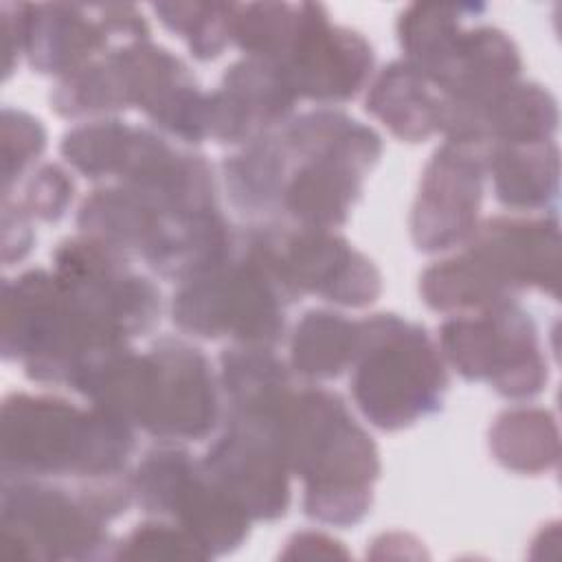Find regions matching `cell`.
Here are the masks:
<instances>
[{
  "label": "cell",
  "mask_w": 562,
  "mask_h": 562,
  "mask_svg": "<svg viewBox=\"0 0 562 562\" xmlns=\"http://www.w3.org/2000/svg\"><path fill=\"white\" fill-rule=\"evenodd\" d=\"M294 103L296 94L274 66L244 57L224 72L220 88L209 92V138L228 145L252 143L283 125Z\"/></svg>",
  "instance_id": "cell-17"
},
{
  "label": "cell",
  "mask_w": 562,
  "mask_h": 562,
  "mask_svg": "<svg viewBox=\"0 0 562 562\" xmlns=\"http://www.w3.org/2000/svg\"><path fill=\"white\" fill-rule=\"evenodd\" d=\"M138 505L154 516H169L206 553L224 555L248 536L250 516L182 448H156L132 474Z\"/></svg>",
  "instance_id": "cell-11"
},
{
  "label": "cell",
  "mask_w": 562,
  "mask_h": 562,
  "mask_svg": "<svg viewBox=\"0 0 562 562\" xmlns=\"http://www.w3.org/2000/svg\"><path fill=\"white\" fill-rule=\"evenodd\" d=\"M116 558L138 560H182V558H206L204 549L176 522H145L138 525L114 553Z\"/></svg>",
  "instance_id": "cell-25"
},
{
  "label": "cell",
  "mask_w": 562,
  "mask_h": 562,
  "mask_svg": "<svg viewBox=\"0 0 562 562\" xmlns=\"http://www.w3.org/2000/svg\"><path fill=\"white\" fill-rule=\"evenodd\" d=\"M465 250L430 266L419 281L435 312H472L516 301L520 290L558 296L560 231L551 217H490L463 244Z\"/></svg>",
  "instance_id": "cell-5"
},
{
  "label": "cell",
  "mask_w": 562,
  "mask_h": 562,
  "mask_svg": "<svg viewBox=\"0 0 562 562\" xmlns=\"http://www.w3.org/2000/svg\"><path fill=\"white\" fill-rule=\"evenodd\" d=\"M367 112L408 143L439 132V92L406 59L382 68L367 94Z\"/></svg>",
  "instance_id": "cell-20"
},
{
  "label": "cell",
  "mask_w": 562,
  "mask_h": 562,
  "mask_svg": "<svg viewBox=\"0 0 562 562\" xmlns=\"http://www.w3.org/2000/svg\"><path fill=\"white\" fill-rule=\"evenodd\" d=\"M281 437L290 472L305 485V514L336 527L358 525L371 509L380 459L345 402L325 389H294Z\"/></svg>",
  "instance_id": "cell-3"
},
{
  "label": "cell",
  "mask_w": 562,
  "mask_h": 562,
  "mask_svg": "<svg viewBox=\"0 0 562 562\" xmlns=\"http://www.w3.org/2000/svg\"><path fill=\"white\" fill-rule=\"evenodd\" d=\"M382 154L369 125L331 110L288 119L224 160L235 209L248 215H285L301 228L342 226Z\"/></svg>",
  "instance_id": "cell-1"
},
{
  "label": "cell",
  "mask_w": 562,
  "mask_h": 562,
  "mask_svg": "<svg viewBox=\"0 0 562 562\" xmlns=\"http://www.w3.org/2000/svg\"><path fill=\"white\" fill-rule=\"evenodd\" d=\"M373 48L356 31L329 22L323 4H292L288 26L272 55L296 99L345 103L371 79Z\"/></svg>",
  "instance_id": "cell-12"
},
{
  "label": "cell",
  "mask_w": 562,
  "mask_h": 562,
  "mask_svg": "<svg viewBox=\"0 0 562 562\" xmlns=\"http://www.w3.org/2000/svg\"><path fill=\"white\" fill-rule=\"evenodd\" d=\"M351 393L382 430H402L437 413L448 389L439 347L428 331L397 314L358 321Z\"/></svg>",
  "instance_id": "cell-9"
},
{
  "label": "cell",
  "mask_w": 562,
  "mask_h": 562,
  "mask_svg": "<svg viewBox=\"0 0 562 562\" xmlns=\"http://www.w3.org/2000/svg\"><path fill=\"white\" fill-rule=\"evenodd\" d=\"M340 542L331 540L325 533H316V531H305V533H296L288 540V551L283 553L285 558L292 555H301V558H314V555H347L342 549H338Z\"/></svg>",
  "instance_id": "cell-28"
},
{
  "label": "cell",
  "mask_w": 562,
  "mask_h": 562,
  "mask_svg": "<svg viewBox=\"0 0 562 562\" xmlns=\"http://www.w3.org/2000/svg\"><path fill=\"white\" fill-rule=\"evenodd\" d=\"M29 217L31 215L18 200H2V259L7 266L24 259L33 246L35 237Z\"/></svg>",
  "instance_id": "cell-27"
},
{
  "label": "cell",
  "mask_w": 562,
  "mask_h": 562,
  "mask_svg": "<svg viewBox=\"0 0 562 562\" xmlns=\"http://www.w3.org/2000/svg\"><path fill=\"white\" fill-rule=\"evenodd\" d=\"M485 4H411L397 20L406 61L448 103L472 105L518 81L522 59L503 31L465 26Z\"/></svg>",
  "instance_id": "cell-8"
},
{
  "label": "cell",
  "mask_w": 562,
  "mask_h": 562,
  "mask_svg": "<svg viewBox=\"0 0 562 562\" xmlns=\"http://www.w3.org/2000/svg\"><path fill=\"white\" fill-rule=\"evenodd\" d=\"M281 274L292 290L325 301L364 307L382 292V277L371 259L345 237L325 228L263 226Z\"/></svg>",
  "instance_id": "cell-16"
},
{
  "label": "cell",
  "mask_w": 562,
  "mask_h": 562,
  "mask_svg": "<svg viewBox=\"0 0 562 562\" xmlns=\"http://www.w3.org/2000/svg\"><path fill=\"white\" fill-rule=\"evenodd\" d=\"M75 195L72 178L57 165L40 167L24 184L22 200H18L31 217L57 222L66 215Z\"/></svg>",
  "instance_id": "cell-26"
},
{
  "label": "cell",
  "mask_w": 562,
  "mask_h": 562,
  "mask_svg": "<svg viewBox=\"0 0 562 562\" xmlns=\"http://www.w3.org/2000/svg\"><path fill=\"white\" fill-rule=\"evenodd\" d=\"M66 301L55 272L29 270L2 283V356L24 364L55 340Z\"/></svg>",
  "instance_id": "cell-18"
},
{
  "label": "cell",
  "mask_w": 562,
  "mask_h": 562,
  "mask_svg": "<svg viewBox=\"0 0 562 562\" xmlns=\"http://www.w3.org/2000/svg\"><path fill=\"white\" fill-rule=\"evenodd\" d=\"M437 347L459 375L512 400L536 397L549 380L536 323L516 301L450 316Z\"/></svg>",
  "instance_id": "cell-10"
},
{
  "label": "cell",
  "mask_w": 562,
  "mask_h": 562,
  "mask_svg": "<svg viewBox=\"0 0 562 562\" xmlns=\"http://www.w3.org/2000/svg\"><path fill=\"white\" fill-rule=\"evenodd\" d=\"M46 147V130L40 119L4 108L2 110V184L4 193L40 158Z\"/></svg>",
  "instance_id": "cell-24"
},
{
  "label": "cell",
  "mask_w": 562,
  "mask_h": 562,
  "mask_svg": "<svg viewBox=\"0 0 562 562\" xmlns=\"http://www.w3.org/2000/svg\"><path fill=\"white\" fill-rule=\"evenodd\" d=\"M134 446L132 426L97 406L29 393H13L2 404V476L121 479Z\"/></svg>",
  "instance_id": "cell-4"
},
{
  "label": "cell",
  "mask_w": 562,
  "mask_h": 562,
  "mask_svg": "<svg viewBox=\"0 0 562 562\" xmlns=\"http://www.w3.org/2000/svg\"><path fill=\"white\" fill-rule=\"evenodd\" d=\"M132 498V476L77 487L2 476V551L24 560L105 558L112 547L105 527Z\"/></svg>",
  "instance_id": "cell-7"
},
{
  "label": "cell",
  "mask_w": 562,
  "mask_h": 562,
  "mask_svg": "<svg viewBox=\"0 0 562 562\" xmlns=\"http://www.w3.org/2000/svg\"><path fill=\"white\" fill-rule=\"evenodd\" d=\"M53 272L79 310L125 338L147 334L160 318L156 285L130 268L127 255L94 237L64 239Z\"/></svg>",
  "instance_id": "cell-13"
},
{
  "label": "cell",
  "mask_w": 562,
  "mask_h": 562,
  "mask_svg": "<svg viewBox=\"0 0 562 562\" xmlns=\"http://www.w3.org/2000/svg\"><path fill=\"white\" fill-rule=\"evenodd\" d=\"M86 397L160 441H200L222 417L211 362L200 349L173 338L158 340L147 353L121 351Z\"/></svg>",
  "instance_id": "cell-2"
},
{
  "label": "cell",
  "mask_w": 562,
  "mask_h": 562,
  "mask_svg": "<svg viewBox=\"0 0 562 562\" xmlns=\"http://www.w3.org/2000/svg\"><path fill=\"white\" fill-rule=\"evenodd\" d=\"M485 145L446 140L426 165L411 215V235L422 252L463 246L479 226Z\"/></svg>",
  "instance_id": "cell-15"
},
{
  "label": "cell",
  "mask_w": 562,
  "mask_h": 562,
  "mask_svg": "<svg viewBox=\"0 0 562 562\" xmlns=\"http://www.w3.org/2000/svg\"><path fill=\"white\" fill-rule=\"evenodd\" d=\"M494 198L514 211H547L558 200L560 151L553 140L485 145Z\"/></svg>",
  "instance_id": "cell-19"
},
{
  "label": "cell",
  "mask_w": 562,
  "mask_h": 562,
  "mask_svg": "<svg viewBox=\"0 0 562 562\" xmlns=\"http://www.w3.org/2000/svg\"><path fill=\"white\" fill-rule=\"evenodd\" d=\"M494 459L520 474H542L558 465V426L549 411L520 406L501 413L490 428Z\"/></svg>",
  "instance_id": "cell-21"
},
{
  "label": "cell",
  "mask_w": 562,
  "mask_h": 562,
  "mask_svg": "<svg viewBox=\"0 0 562 562\" xmlns=\"http://www.w3.org/2000/svg\"><path fill=\"white\" fill-rule=\"evenodd\" d=\"M235 7L228 2H156L158 20L180 35L195 59L209 61L233 44Z\"/></svg>",
  "instance_id": "cell-23"
},
{
  "label": "cell",
  "mask_w": 562,
  "mask_h": 562,
  "mask_svg": "<svg viewBox=\"0 0 562 562\" xmlns=\"http://www.w3.org/2000/svg\"><path fill=\"white\" fill-rule=\"evenodd\" d=\"M299 299L259 226L235 235L231 252L217 263L180 281L171 318L198 338L274 349L283 340L285 307Z\"/></svg>",
  "instance_id": "cell-6"
},
{
  "label": "cell",
  "mask_w": 562,
  "mask_h": 562,
  "mask_svg": "<svg viewBox=\"0 0 562 562\" xmlns=\"http://www.w3.org/2000/svg\"><path fill=\"white\" fill-rule=\"evenodd\" d=\"M149 40L134 4H26L24 55L31 68L64 79L105 53Z\"/></svg>",
  "instance_id": "cell-14"
},
{
  "label": "cell",
  "mask_w": 562,
  "mask_h": 562,
  "mask_svg": "<svg viewBox=\"0 0 562 562\" xmlns=\"http://www.w3.org/2000/svg\"><path fill=\"white\" fill-rule=\"evenodd\" d=\"M358 321L329 310H310L292 334V369L307 380H334L351 367Z\"/></svg>",
  "instance_id": "cell-22"
}]
</instances>
